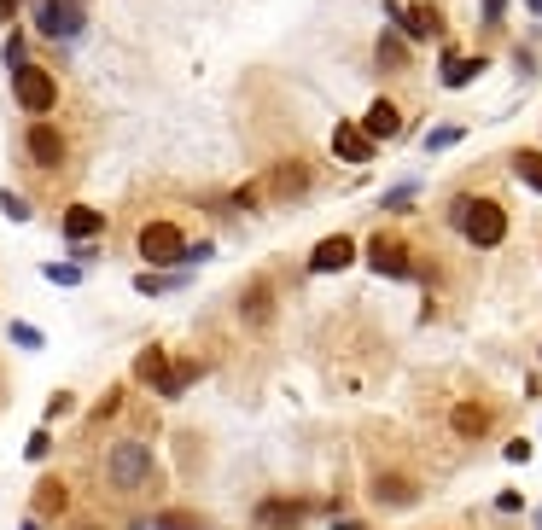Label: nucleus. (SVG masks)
<instances>
[{
  "mask_svg": "<svg viewBox=\"0 0 542 530\" xmlns=\"http://www.w3.org/2000/svg\"><path fill=\"white\" fill-rule=\"evenodd\" d=\"M263 193H269L274 204H298L315 193V169H309V158H280V164L263 175Z\"/></svg>",
  "mask_w": 542,
  "mask_h": 530,
  "instance_id": "39448f33",
  "label": "nucleus"
},
{
  "mask_svg": "<svg viewBox=\"0 0 542 530\" xmlns=\"http://www.w3.org/2000/svg\"><path fill=\"white\" fill-rule=\"evenodd\" d=\"M18 12H24V0H0V24H12Z\"/></svg>",
  "mask_w": 542,
  "mask_h": 530,
  "instance_id": "4c0bfd02",
  "label": "nucleus"
},
{
  "mask_svg": "<svg viewBox=\"0 0 542 530\" xmlns=\"http://www.w3.org/2000/svg\"><path fill=\"white\" fill-rule=\"evenodd\" d=\"M484 70H490V59H484V53H467V59H461V53H455V41H443V65H438V82H443V88H467V82H478Z\"/></svg>",
  "mask_w": 542,
  "mask_h": 530,
  "instance_id": "f8f14e48",
  "label": "nucleus"
},
{
  "mask_svg": "<svg viewBox=\"0 0 542 530\" xmlns=\"http://www.w3.org/2000/svg\"><path fill=\"white\" fill-rule=\"evenodd\" d=\"M0 216H6V222H30L35 204L24 199V193H12V187H0Z\"/></svg>",
  "mask_w": 542,
  "mask_h": 530,
  "instance_id": "bb28decb",
  "label": "nucleus"
},
{
  "mask_svg": "<svg viewBox=\"0 0 542 530\" xmlns=\"http://www.w3.org/2000/svg\"><path fill=\"white\" fill-rule=\"evenodd\" d=\"M368 496L379 501V507L397 513V507H414V501H420V484H414L408 472H379V478L368 484Z\"/></svg>",
  "mask_w": 542,
  "mask_h": 530,
  "instance_id": "2eb2a0df",
  "label": "nucleus"
},
{
  "mask_svg": "<svg viewBox=\"0 0 542 530\" xmlns=\"http://www.w3.org/2000/svg\"><path fill=\"white\" fill-rule=\"evenodd\" d=\"M525 6H531V18H542V0H525Z\"/></svg>",
  "mask_w": 542,
  "mask_h": 530,
  "instance_id": "ea45409f",
  "label": "nucleus"
},
{
  "mask_svg": "<svg viewBox=\"0 0 542 530\" xmlns=\"http://www.w3.org/2000/svg\"><path fill=\"white\" fill-rule=\"evenodd\" d=\"M100 228H105V210H94V204H70L65 216H59V233H65L70 245H88Z\"/></svg>",
  "mask_w": 542,
  "mask_h": 530,
  "instance_id": "6ab92c4d",
  "label": "nucleus"
},
{
  "mask_svg": "<svg viewBox=\"0 0 542 530\" xmlns=\"http://www.w3.org/2000/svg\"><path fill=\"white\" fill-rule=\"evenodd\" d=\"M362 129H368L373 146H379V140H397V134L408 129V111L397 100H373L368 111H362Z\"/></svg>",
  "mask_w": 542,
  "mask_h": 530,
  "instance_id": "ddd939ff",
  "label": "nucleus"
},
{
  "mask_svg": "<svg viewBox=\"0 0 542 530\" xmlns=\"http://www.w3.org/2000/svg\"><path fill=\"white\" fill-rule=\"evenodd\" d=\"M18 530H41V519H24V525H18Z\"/></svg>",
  "mask_w": 542,
  "mask_h": 530,
  "instance_id": "a19ab883",
  "label": "nucleus"
},
{
  "mask_svg": "<svg viewBox=\"0 0 542 530\" xmlns=\"http://www.w3.org/2000/svg\"><path fill=\"white\" fill-rule=\"evenodd\" d=\"M508 169L531 187V193H542V146H519V152H508Z\"/></svg>",
  "mask_w": 542,
  "mask_h": 530,
  "instance_id": "5701e85b",
  "label": "nucleus"
},
{
  "mask_svg": "<svg viewBox=\"0 0 542 530\" xmlns=\"http://www.w3.org/2000/svg\"><path fill=\"white\" fill-rule=\"evenodd\" d=\"M24 158H30L35 169H65V158H70V140H65V129L59 123H30L24 129Z\"/></svg>",
  "mask_w": 542,
  "mask_h": 530,
  "instance_id": "6e6552de",
  "label": "nucleus"
},
{
  "mask_svg": "<svg viewBox=\"0 0 542 530\" xmlns=\"http://www.w3.org/2000/svg\"><path fill=\"white\" fill-rule=\"evenodd\" d=\"M65 513H70V484L47 472V478L35 484V496H30V519H65Z\"/></svg>",
  "mask_w": 542,
  "mask_h": 530,
  "instance_id": "f3484780",
  "label": "nucleus"
},
{
  "mask_svg": "<svg viewBox=\"0 0 542 530\" xmlns=\"http://www.w3.org/2000/svg\"><path fill=\"white\" fill-rule=\"evenodd\" d=\"M117 408H123V391H111V397H105L100 408H94V426H105V420H111V414H117Z\"/></svg>",
  "mask_w": 542,
  "mask_h": 530,
  "instance_id": "f704fd0d",
  "label": "nucleus"
},
{
  "mask_svg": "<svg viewBox=\"0 0 542 530\" xmlns=\"http://www.w3.org/2000/svg\"><path fill=\"white\" fill-rule=\"evenodd\" d=\"M449 431L467 437V443H478V437L496 431V408H484V402H455V408H449Z\"/></svg>",
  "mask_w": 542,
  "mask_h": 530,
  "instance_id": "4468645a",
  "label": "nucleus"
},
{
  "mask_svg": "<svg viewBox=\"0 0 542 530\" xmlns=\"http://www.w3.org/2000/svg\"><path fill=\"white\" fill-rule=\"evenodd\" d=\"M175 286H187V268H146V274H135L140 298H164V292H175Z\"/></svg>",
  "mask_w": 542,
  "mask_h": 530,
  "instance_id": "412c9836",
  "label": "nucleus"
},
{
  "mask_svg": "<svg viewBox=\"0 0 542 530\" xmlns=\"http://www.w3.org/2000/svg\"><path fill=\"white\" fill-rule=\"evenodd\" d=\"M216 257V239H187V257H181V268H199Z\"/></svg>",
  "mask_w": 542,
  "mask_h": 530,
  "instance_id": "7c9ffc66",
  "label": "nucleus"
},
{
  "mask_svg": "<svg viewBox=\"0 0 542 530\" xmlns=\"http://www.w3.org/2000/svg\"><path fill=\"white\" fill-rule=\"evenodd\" d=\"M53 455V431L41 426V431H30V443H24V461H47Z\"/></svg>",
  "mask_w": 542,
  "mask_h": 530,
  "instance_id": "c756f323",
  "label": "nucleus"
},
{
  "mask_svg": "<svg viewBox=\"0 0 542 530\" xmlns=\"http://www.w3.org/2000/svg\"><path fill=\"white\" fill-rule=\"evenodd\" d=\"M135 251L146 257V268H181L187 257V233L175 228V222H146L135 233Z\"/></svg>",
  "mask_w": 542,
  "mask_h": 530,
  "instance_id": "20e7f679",
  "label": "nucleus"
},
{
  "mask_svg": "<svg viewBox=\"0 0 542 530\" xmlns=\"http://www.w3.org/2000/svg\"><path fill=\"white\" fill-rule=\"evenodd\" d=\"M12 100H18V111H30L35 123H41V117L59 105V82H53L41 65H24L18 76H12Z\"/></svg>",
  "mask_w": 542,
  "mask_h": 530,
  "instance_id": "423d86ee",
  "label": "nucleus"
},
{
  "mask_svg": "<svg viewBox=\"0 0 542 530\" xmlns=\"http://www.w3.org/2000/svg\"><path fill=\"white\" fill-rule=\"evenodd\" d=\"M30 24L47 41H76L88 30V12H82V0H30Z\"/></svg>",
  "mask_w": 542,
  "mask_h": 530,
  "instance_id": "7ed1b4c3",
  "label": "nucleus"
},
{
  "mask_svg": "<svg viewBox=\"0 0 542 530\" xmlns=\"http://www.w3.org/2000/svg\"><path fill=\"white\" fill-rule=\"evenodd\" d=\"M41 274H47L53 286H82V263H47Z\"/></svg>",
  "mask_w": 542,
  "mask_h": 530,
  "instance_id": "c85d7f7f",
  "label": "nucleus"
},
{
  "mask_svg": "<svg viewBox=\"0 0 542 530\" xmlns=\"http://www.w3.org/2000/svg\"><path fill=\"white\" fill-rule=\"evenodd\" d=\"M158 530H210L204 513H187V507H164L158 513Z\"/></svg>",
  "mask_w": 542,
  "mask_h": 530,
  "instance_id": "a878e982",
  "label": "nucleus"
},
{
  "mask_svg": "<svg viewBox=\"0 0 542 530\" xmlns=\"http://www.w3.org/2000/svg\"><path fill=\"white\" fill-rule=\"evenodd\" d=\"M391 30H403V41H449V24L432 0H414V6H397Z\"/></svg>",
  "mask_w": 542,
  "mask_h": 530,
  "instance_id": "9d476101",
  "label": "nucleus"
},
{
  "mask_svg": "<svg viewBox=\"0 0 542 530\" xmlns=\"http://www.w3.org/2000/svg\"><path fill=\"white\" fill-rule=\"evenodd\" d=\"M315 513V501L309 496H263L251 507V525L257 530H298Z\"/></svg>",
  "mask_w": 542,
  "mask_h": 530,
  "instance_id": "1a4fd4ad",
  "label": "nucleus"
},
{
  "mask_svg": "<svg viewBox=\"0 0 542 530\" xmlns=\"http://www.w3.org/2000/svg\"><path fill=\"white\" fill-rule=\"evenodd\" d=\"M502 455H508L513 466H525V461H531V437H508V443H502Z\"/></svg>",
  "mask_w": 542,
  "mask_h": 530,
  "instance_id": "72a5a7b5",
  "label": "nucleus"
},
{
  "mask_svg": "<svg viewBox=\"0 0 542 530\" xmlns=\"http://www.w3.org/2000/svg\"><path fill=\"white\" fill-rule=\"evenodd\" d=\"M531 530H542V507H537V513H531Z\"/></svg>",
  "mask_w": 542,
  "mask_h": 530,
  "instance_id": "79ce46f5",
  "label": "nucleus"
},
{
  "mask_svg": "<svg viewBox=\"0 0 542 530\" xmlns=\"http://www.w3.org/2000/svg\"><path fill=\"white\" fill-rule=\"evenodd\" d=\"M502 12H508V0H484V30H496V24H502Z\"/></svg>",
  "mask_w": 542,
  "mask_h": 530,
  "instance_id": "c9c22d12",
  "label": "nucleus"
},
{
  "mask_svg": "<svg viewBox=\"0 0 542 530\" xmlns=\"http://www.w3.org/2000/svg\"><path fill=\"white\" fill-rule=\"evenodd\" d=\"M414 199H420V181L408 175V181H397V187H385L379 210H391V216H408V210H414Z\"/></svg>",
  "mask_w": 542,
  "mask_h": 530,
  "instance_id": "b1692460",
  "label": "nucleus"
},
{
  "mask_svg": "<svg viewBox=\"0 0 542 530\" xmlns=\"http://www.w3.org/2000/svg\"><path fill=\"white\" fill-rule=\"evenodd\" d=\"M123 530H158V519H129Z\"/></svg>",
  "mask_w": 542,
  "mask_h": 530,
  "instance_id": "58836bf2",
  "label": "nucleus"
},
{
  "mask_svg": "<svg viewBox=\"0 0 542 530\" xmlns=\"http://www.w3.org/2000/svg\"><path fill=\"white\" fill-rule=\"evenodd\" d=\"M455 140H461V129H455V123H438V129L426 134V152H449Z\"/></svg>",
  "mask_w": 542,
  "mask_h": 530,
  "instance_id": "2f4dec72",
  "label": "nucleus"
},
{
  "mask_svg": "<svg viewBox=\"0 0 542 530\" xmlns=\"http://www.w3.org/2000/svg\"><path fill=\"white\" fill-rule=\"evenodd\" d=\"M362 257V245L350 239V233H327L315 251H309V274H344V268H356Z\"/></svg>",
  "mask_w": 542,
  "mask_h": 530,
  "instance_id": "9b49d317",
  "label": "nucleus"
},
{
  "mask_svg": "<svg viewBox=\"0 0 542 530\" xmlns=\"http://www.w3.org/2000/svg\"><path fill=\"white\" fill-rule=\"evenodd\" d=\"M373 152H379V146H373L368 140V129H362V123H339V129H333V158H339V164H373Z\"/></svg>",
  "mask_w": 542,
  "mask_h": 530,
  "instance_id": "dca6fc26",
  "label": "nucleus"
},
{
  "mask_svg": "<svg viewBox=\"0 0 542 530\" xmlns=\"http://www.w3.org/2000/svg\"><path fill=\"white\" fill-rule=\"evenodd\" d=\"M519 507H525V501H519V490H502V496H496V513H508V519L519 513Z\"/></svg>",
  "mask_w": 542,
  "mask_h": 530,
  "instance_id": "e433bc0d",
  "label": "nucleus"
},
{
  "mask_svg": "<svg viewBox=\"0 0 542 530\" xmlns=\"http://www.w3.org/2000/svg\"><path fill=\"white\" fill-rule=\"evenodd\" d=\"M239 315H245V327H269L274 321V280H251V286L239 292Z\"/></svg>",
  "mask_w": 542,
  "mask_h": 530,
  "instance_id": "a211bd4d",
  "label": "nucleus"
},
{
  "mask_svg": "<svg viewBox=\"0 0 542 530\" xmlns=\"http://www.w3.org/2000/svg\"><path fill=\"white\" fill-rule=\"evenodd\" d=\"M0 59H6V70H12V76L30 65V41H24V30H6V41H0Z\"/></svg>",
  "mask_w": 542,
  "mask_h": 530,
  "instance_id": "393cba45",
  "label": "nucleus"
},
{
  "mask_svg": "<svg viewBox=\"0 0 542 530\" xmlns=\"http://www.w3.org/2000/svg\"><path fill=\"white\" fill-rule=\"evenodd\" d=\"M373 59H379V70H385V76H397V70H408V41H403V30H385V35H379Z\"/></svg>",
  "mask_w": 542,
  "mask_h": 530,
  "instance_id": "4be33fe9",
  "label": "nucleus"
},
{
  "mask_svg": "<svg viewBox=\"0 0 542 530\" xmlns=\"http://www.w3.org/2000/svg\"><path fill=\"white\" fill-rule=\"evenodd\" d=\"M362 263H368L373 274H385V280H408V274H414V245L397 239V233H379V239L362 245Z\"/></svg>",
  "mask_w": 542,
  "mask_h": 530,
  "instance_id": "0eeeda50",
  "label": "nucleus"
},
{
  "mask_svg": "<svg viewBox=\"0 0 542 530\" xmlns=\"http://www.w3.org/2000/svg\"><path fill=\"white\" fill-rule=\"evenodd\" d=\"M6 338H12L18 350H41V344H47V338H41V327H30V321H12V327H6Z\"/></svg>",
  "mask_w": 542,
  "mask_h": 530,
  "instance_id": "cd10ccee",
  "label": "nucleus"
},
{
  "mask_svg": "<svg viewBox=\"0 0 542 530\" xmlns=\"http://www.w3.org/2000/svg\"><path fill=\"white\" fill-rule=\"evenodd\" d=\"M152 484H158V455H152V443H146V437H117V443L105 449V490L140 496V490H152Z\"/></svg>",
  "mask_w": 542,
  "mask_h": 530,
  "instance_id": "f03ea898",
  "label": "nucleus"
},
{
  "mask_svg": "<svg viewBox=\"0 0 542 530\" xmlns=\"http://www.w3.org/2000/svg\"><path fill=\"white\" fill-rule=\"evenodd\" d=\"M65 414H76V397H70V391H53V397H47V420H65Z\"/></svg>",
  "mask_w": 542,
  "mask_h": 530,
  "instance_id": "473e14b6",
  "label": "nucleus"
},
{
  "mask_svg": "<svg viewBox=\"0 0 542 530\" xmlns=\"http://www.w3.org/2000/svg\"><path fill=\"white\" fill-rule=\"evenodd\" d=\"M170 350H164V344H146V350H140L135 356V379L140 385H146V391H152V397H158V385H164V379H170Z\"/></svg>",
  "mask_w": 542,
  "mask_h": 530,
  "instance_id": "aec40b11",
  "label": "nucleus"
},
{
  "mask_svg": "<svg viewBox=\"0 0 542 530\" xmlns=\"http://www.w3.org/2000/svg\"><path fill=\"white\" fill-rule=\"evenodd\" d=\"M443 228L461 233L473 251H496V245L508 239V204L484 199V193H449V204H443Z\"/></svg>",
  "mask_w": 542,
  "mask_h": 530,
  "instance_id": "f257e3e1",
  "label": "nucleus"
}]
</instances>
